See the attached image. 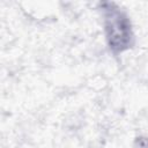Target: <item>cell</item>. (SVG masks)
Listing matches in <instances>:
<instances>
[{
	"mask_svg": "<svg viewBox=\"0 0 148 148\" xmlns=\"http://www.w3.org/2000/svg\"><path fill=\"white\" fill-rule=\"evenodd\" d=\"M106 40L113 52H123L132 45L133 34L128 17L113 3L103 8Z\"/></svg>",
	"mask_w": 148,
	"mask_h": 148,
	"instance_id": "cell-1",
	"label": "cell"
}]
</instances>
